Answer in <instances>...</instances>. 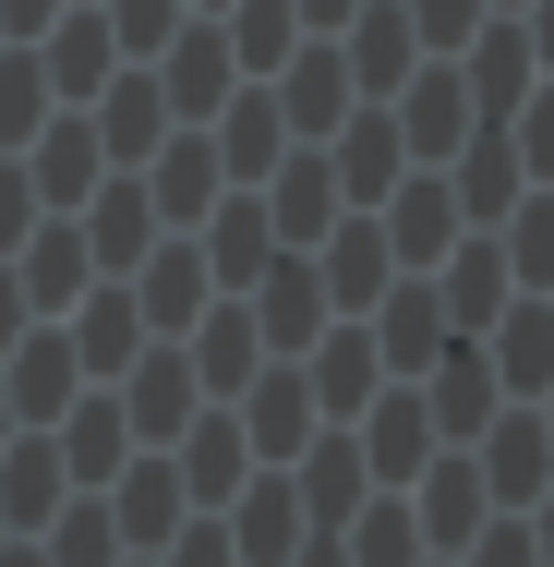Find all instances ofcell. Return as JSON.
<instances>
[{
  "label": "cell",
  "instance_id": "ffe728a7",
  "mask_svg": "<svg viewBox=\"0 0 554 567\" xmlns=\"http://www.w3.org/2000/svg\"><path fill=\"white\" fill-rule=\"evenodd\" d=\"M181 386H194V362H157V374H145V423H157V435H181V423H194V399H181Z\"/></svg>",
  "mask_w": 554,
  "mask_h": 567
},
{
  "label": "cell",
  "instance_id": "d6a6232c",
  "mask_svg": "<svg viewBox=\"0 0 554 567\" xmlns=\"http://www.w3.org/2000/svg\"><path fill=\"white\" fill-rule=\"evenodd\" d=\"M206 12H218V0H206Z\"/></svg>",
  "mask_w": 554,
  "mask_h": 567
},
{
  "label": "cell",
  "instance_id": "8fae6325",
  "mask_svg": "<svg viewBox=\"0 0 554 567\" xmlns=\"http://www.w3.org/2000/svg\"><path fill=\"white\" fill-rule=\"evenodd\" d=\"M435 411H446V435L494 423V362H446V374H435Z\"/></svg>",
  "mask_w": 554,
  "mask_h": 567
},
{
  "label": "cell",
  "instance_id": "52a82bcc",
  "mask_svg": "<svg viewBox=\"0 0 554 567\" xmlns=\"http://www.w3.org/2000/svg\"><path fill=\"white\" fill-rule=\"evenodd\" d=\"M253 399H265V411H253V435H265V458H290V447H302V435H314V411H302L314 386H302V374H265Z\"/></svg>",
  "mask_w": 554,
  "mask_h": 567
},
{
  "label": "cell",
  "instance_id": "9a60e30c",
  "mask_svg": "<svg viewBox=\"0 0 554 567\" xmlns=\"http://www.w3.org/2000/svg\"><path fill=\"white\" fill-rule=\"evenodd\" d=\"M337 157H349V194H374V182H398V121H362V133H349Z\"/></svg>",
  "mask_w": 554,
  "mask_h": 567
},
{
  "label": "cell",
  "instance_id": "cb8c5ba5",
  "mask_svg": "<svg viewBox=\"0 0 554 567\" xmlns=\"http://www.w3.org/2000/svg\"><path fill=\"white\" fill-rule=\"evenodd\" d=\"M519 278H554V194L519 218Z\"/></svg>",
  "mask_w": 554,
  "mask_h": 567
},
{
  "label": "cell",
  "instance_id": "1f68e13d",
  "mask_svg": "<svg viewBox=\"0 0 554 567\" xmlns=\"http://www.w3.org/2000/svg\"><path fill=\"white\" fill-rule=\"evenodd\" d=\"M543 544H554V519H543Z\"/></svg>",
  "mask_w": 554,
  "mask_h": 567
},
{
  "label": "cell",
  "instance_id": "f546056e",
  "mask_svg": "<svg viewBox=\"0 0 554 567\" xmlns=\"http://www.w3.org/2000/svg\"><path fill=\"white\" fill-rule=\"evenodd\" d=\"M531 61H543V73H554V0H543V24H531Z\"/></svg>",
  "mask_w": 554,
  "mask_h": 567
},
{
  "label": "cell",
  "instance_id": "4fadbf2b",
  "mask_svg": "<svg viewBox=\"0 0 554 567\" xmlns=\"http://www.w3.org/2000/svg\"><path fill=\"white\" fill-rule=\"evenodd\" d=\"M278 97H241V110H229V169H278Z\"/></svg>",
  "mask_w": 554,
  "mask_h": 567
},
{
  "label": "cell",
  "instance_id": "484cf974",
  "mask_svg": "<svg viewBox=\"0 0 554 567\" xmlns=\"http://www.w3.org/2000/svg\"><path fill=\"white\" fill-rule=\"evenodd\" d=\"M362 374H374V362H362V339H337V350H326V386H337V411H362Z\"/></svg>",
  "mask_w": 554,
  "mask_h": 567
},
{
  "label": "cell",
  "instance_id": "4dcf8cb0",
  "mask_svg": "<svg viewBox=\"0 0 554 567\" xmlns=\"http://www.w3.org/2000/svg\"><path fill=\"white\" fill-rule=\"evenodd\" d=\"M314 12H326V24H337V12H349V0H314Z\"/></svg>",
  "mask_w": 554,
  "mask_h": 567
},
{
  "label": "cell",
  "instance_id": "f1b7e54d",
  "mask_svg": "<svg viewBox=\"0 0 554 567\" xmlns=\"http://www.w3.org/2000/svg\"><path fill=\"white\" fill-rule=\"evenodd\" d=\"M181 567H229V544H218V532H206V544H181Z\"/></svg>",
  "mask_w": 554,
  "mask_h": 567
},
{
  "label": "cell",
  "instance_id": "ba28073f",
  "mask_svg": "<svg viewBox=\"0 0 554 567\" xmlns=\"http://www.w3.org/2000/svg\"><path fill=\"white\" fill-rule=\"evenodd\" d=\"M458 194H470V218H506V194H519V145H506V133H494V145H470Z\"/></svg>",
  "mask_w": 554,
  "mask_h": 567
},
{
  "label": "cell",
  "instance_id": "3957f363",
  "mask_svg": "<svg viewBox=\"0 0 554 567\" xmlns=\"http://www.w3.org/2000/svg\"><path fill=\"white\" fill-rule=\"evenodd\" d=\"M410 37H422V24H410L398 0H386V12H362V37H349V73H362V85H410Z\"/></svg>",
  "mask_w": 554,
  "mask_h": 567
},
{
  "label": "cell",
  "instance_id": "30bf717a",
  "mask_svg": "<svg viewBox=\"0 0 554 567\" xmlns=\"http://www.w3.org/2000/svg\"><path fill=\"white\" fill-rule=\"evenodd\" d=\"M265 339L278 350L314 339V266H278V278H265Z\"/></svg>",
  "mask_w": 554,
  "mask_h": 567
},
{
  "label": "cell",
  "instance_id": "2e32d148",
  "mask_svg": "<svg viewBox=\"0 0 554 567\" xmlns=\"http://www.w3.org/2000/svg\"><path fill=\"white\" fill-rule=\"evenodd\" d=\"M506 374H519V386L554 374V315H506Z\"/></svg>",
  "mask_w": 554,
  "mask_h": 567
},
{
  "label": "cell",
  "instance_id": "9c48e42d",
  "mask_svg": "<svg viewBox=\"0 0 554 567\" xmlns=\"http://www.w3.org/2000/svg\"><path fill=\"white\" fill-rule=\"evenodd\" d=\"M446 315H470V327H494V315H506V254H494V241H470V254H458V302H446Z\"/></svg>",
  "mask_w": 554,
  "mask_h": 567
},
{
  "label": "cell",
  "instance_id": "603a6c76",
  "mask_svg": "<svg viewBox=\"0 0 554 567\" xmlns=\"http://www.w3.org/2000/svg\"><path fill=\"white\" fill-rule=\"evenodd\" d=\"M435 339H446L435 290H398V362H435Z\"/></svg>",
  "mask_w": 554,
  "mask_h": 567
},
{
  "label": "cell",
  "instance_id": "83f0119b",
  "mask_svg": "<svg viewBox=\"0 0 554 567\" xmlns=\"http://www.w3.org/2000/svg\"><path fill=\"white\" fill-rule=\"evenodd\" d=\"M519 157H531V169L554 182V97H531V121H519Z\"/></svg>",
  "mask_w": 554,
  "mask_h": 567
},
{
  "label": "cell",
  "instance_id": "7402d4cb",
  "mask_svg": "<svg viewBox=\"0 0 554 567\" xmlns=\"http://www.w3.org/2000/svg\"><path fill=\"white\" fill-rule=\"evenodd\" d=\"M422 458V411L398 399V411H374V471H410Z\"/></svg>",
  "mask_w": 554,
  "mask_h": 567
},
{
  "label": "cell",
  "instance_id": "e0dca14e",
  "mask_svg": "<svg viewBox=\"0 0 554 567\" xmlns=\"http://www.w3.org/2000/svg\"><path fill=\"white\" fill-rule=\"evenodd\" d=\"M181 315H206V254H169L157 266V327H181Z\"/></svg>",
  "mask_w": 554,
  "mask_h": 567
},
{
  "label": "cell",
  "instance_id": "6da1fadb",
  "mask_svg": "<svg viewBox=\"0 0 554 567\" xmlns=\"http://www.w3.org/2000/svg\"><path fill=\"white\" fill-rule=\"evenodd\" d=\"M531 73H543V61H531V37H519V24H494V37L470 49V97H482V121H519Z\"/></svg>",
  "mask_w": 554,
  "mask_h": 567
},
{
  "label": "cell",
  "instance_id": "5bb4252c",
  "mask_svg": "<svg viewBox=\"0 0 554 567\" xmlns=\"http://www.w3.org/2000/svg\"><path fill=\"white\" fill-rule=\"evenodd\" d=\"M458 97H470V73H422V97H410V145H458Z\"/></svg>",
  "mask_w": 554,
  "mask_h": 567
},
{
  "label": "cell",
  "instance_id": "4316f807",
  "mask_svg": "<svg viewBox=\"0 0 554 567\" xmlns=\"http://www.w3.org/2000/svg\"><path fill=\"white\" fill-rule=\"evenodd\" d=\"M398 241H422V254H435V241H446V194H410V206H398Z\"/></svg>",
  "mask_w": 554,
  "mask_h": 567
},
{
  "label": "cell",
  "instance_id": "7a4b0ae2",
  "mask_svg": "<svg viewBox=\"0 0 554 567\" xmlns=\"http://www.w3.org/2000/svg\"><path fill=\"white\" fill-rule=\"evenodd\" d=\"M229 61H241V49H229L218 24H206V37H181V49H169V110H194V121H206V110L229 97Z\"/></svg>",
  "mask_w": 554,
  "mask_h": 567
},
{
  "label": "cell",
  "instance_id": "5b68a950",
  "mask_svg": "<svg viewBox=\"0 0 554 567\" xmlns=\"http://www.w3.org/2000/svg\"><path fill=\"white\" fill-rule=\"evenodd\" d=\"M337 97H349V73H337V49H314V61H302V73L278 85V110L302 121V133H326V121H337Z\"/></svg>",
  "mask_w": 554,
  "mask_h": 567
},
{
  "label": "cell",
  "instance_id": "ac0fdd59",
  "mask_svg": "<svg viewBox=\"0 0 554 567\" xmlns=\"http://www.w3.org/2000/svg\"><path fill=\"white\" fill-rule=\"evenodd\" d=\"M543 447H554V435L506 423V435H494V483H506V495H531V483H543Z\"/></svg>",
  "mask_w": 554,
  "mask_h": 567
},
{
  "label": "cell",
  "instance_id": "7c38bea8",
  "mask_svg": "<svg viewBox=\"0 0 554 567\" xmlns=\"http://www.w3.org/2000/svg\"><path fill=\"white\" fill-rule=\"evenodd\" d=\"M265 218H278V229H326V218H337V182L314 169V157H302V169H278V206H265Z\"/></svg>",
  "mask_w": 554,
  "mask_h": 567
},
{
  "label": "cell",
  "instance_id": "277c9868",
  "mask_svg": "<svg viewBox=\"0 0 554 567\" xmlns=\"http://www.w3.org/2000/svg\"><path fill=\"white\" fill-rule=\"evenodd\" d=\"M206 194H218V145L194 133V145H169V169H157V218H206Z\"/></svg>",
  "mask_w": 554,
  "mask_h": 567
},
{
  "label": "cell",
  "instance_id": "d4e9b609",
  "mask_svg": "<svg viewBox=\"0 0 554 567\" xmlns=\"http://www.w3.org/2000/svg\"><path fill=\"white\" fill-rule=\"evenodd\" d=\"M422 37L458 49V37H482V0H422Z\"/></svg>",
  "mask_w": 554,
  "mask_h": 567
},
{
  "label": "cell",
  "instance_id": "d6986e66",
  "mask_svg": "<svg viewBox=\"0 0 554 567\" xmlns=\"http://www.w3.org/2000/svg\"><path fill=\"white\" fill-rule=\"evenodd\" d=\"M470 507H482V471H470V458H446V471H435V532H446V544L470 532Z\"/></svg>",
  "mask_w": 554,
  "mask_h": 567
},
{
  "label": "cell",
  "instance_id": "8992f818",
  "mask_svg": "<svg viewBox=\"0 0 554 567\" xmlns=\"http://www.w3.org/2000/svg\"><path fill=\"white\" fill-rule=\"evenodd\" d=\"M241 24H229V49H241V73H278V37L302 24V0H229Z\"/></svg>",
  "mask_w": 554,
  "mask_h": 567
},
{
  "label": "cell",
  "instance_id": "44dd1931",
  "mask_svg": "<svg viewBox=\"0 0 554 567\" xmlns=\"http://www.w3.org/2000/svg\"><path fill=\"white\" fill-rule=\"evenodd\" d=\"M374 266H386V229H374V218H362V229H337V290H349V302L374 290Z\"/></svg>",
  "mask_w": 554,
  "mask_h": 567
}]
</instances>
